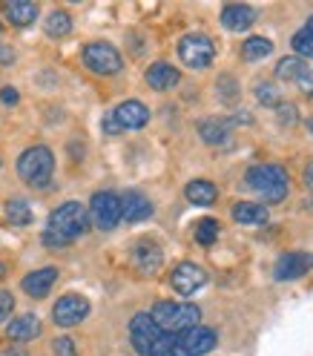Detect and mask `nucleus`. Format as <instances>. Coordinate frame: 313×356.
<instances>
[{
  "label": "nucleus",
  "mask_w": 313,
  "mask_h": 356,
  "mask_svg": "<svg viewBox=\"0 0 313 356\" xmlns=\"http://www.w3.org/2000/svg\"><path fill=\"white\" fill-rule=\"evenodd\" d=\"M307 132H310V136H313V118L307 121Z\"/></svg>",
  "instance_id": "42"
},
{
  "label": "nucleus",
  "mask_w": 313,
  "mask_h": 356,
  "mask_svg": "<svg viewBox=\"0 0 313 356\" xmlns=\"http://www.w3.org/2000/svg\"><path fill=\"white\" fill-rule=\"evenodd\" d=\"M178 58H182L190 70H204V66H210L216 58V47L207 35L193 32V35H184L178 40Z\"/></svg>",
  "instance_id": "6"
},
{
  "label": "nucleus",
  "mask_w": 313,
  "mask_h": 356,
  "mask_svg": "<svg viewBox=\"0 0 313 356\" xmlns=\"http://www.w3.org/2000/svg\"><path fill=\"white\" fill-rule=\"evenodd\" d=\"M178 337V350H182V356H204L216 348V330L210 327H190L184 333H175Z\"/></svg>",
  "instance_id": "10"
},
{
  "label": "nucleus",
  "mask_w": 313,
  "mask_h": 356,
  "mask_svg": "<svg viewBox=\"0 0 313 356\" xmlns=\"http://www.w3.org/2000/svg\"><path fill=\"white\" fill-rule=\"evenodd\" d=\"M55 172V155L49 147H29L17 159V175L29 187H49Z\"/></svg>",
  "instance_id": "4"
},
{
  "label": "nucleus",
  "mask_w": 313,
  "mask_h": 356,
  "mask_svg": "<svg viewBox=\"0 0 313 356\" xmlns=\"http://www.w3.org/2000/svg\"><path fill=\"white\" fill-rule=\"evenodd\" d=\"M104 132H109V136H118V132H124V129H121V124L113 118V113H109V115L104 118Z\"/></svg>",
  "instance_id": "37"
},
{
  "label": "nucleus",
  "mask_w": 313,
  "mask_h": 356,
  "mask_svg": "<svg viewBox=\"0 0 313 356\" xmlns=\"http://www.w3.org/2000/svg\"><path fill=\"white\" fill-rule=\"evenodd\" d=\"M253 92H256V101H259L262 106H279V104H282L279 89H276V83H271V81H259Z\"/></svg>",
  "instance_id": "29"
},
{
  "label": "nucleus",
  "mask_w": 313,
  "mask_h": 356,
  "mask_svg": "<svg viewBox=\"0 0 313 356\" xmlns=\"http://www.w3.org/2000/svg\"><path fill=\"white\" fill-rule=\"evenodd\" d=\"M3 276H6V267H3V264H0V279H3Z\"/></svg>",
  "instance_id": "43"
},
{
  "label": "nucleus",
  "mask_w": 313,
  "mask_h": 356,
  "mask_svg": "<svg viewBox=\"0 0 313 356\" xmlns=\"http://www.w3.org/2000/svg\"><path fill=\"white\" fill-rule=\"evenodd\" d=\"M184 195L193 204H213L218 198V187L213 181H204V178H195V181H190L184 187Z\"/></svg>",
  "instance_id": "23"
},
{
  "label": "nucleus",
  "mask_w": 313,
  "mask_h": 356,
  "mask_svg": "<svg viewBox=\"0 0 313 356\" xmlns=\"http://www.w3.org/2000/svg\"><path fill=\"white\" fill-rule=\"evenodd\" d=\"M58 279V270L55 267H40V270H32L26 279H24V291L35 299H43L49 291H52V284Z\"/></svg>",
  "instance_id": "17"
},
{
  "label": "nucleus",
  "mask_w": 313,
  "mask_h": 356,
  "mask_svg": "<svg viewBox=\"0 0 313 356\" xmlns=\"http://www.w3.org/2000/svg\"><path fill=\"white\" fill-rule=\"evenodd\" d=\"M150 319L164 333H184L198 325L201 310L190 302H155V307L150 310Z\"/></svg>",
  "instance_id": "3"
},
{
  "label": "nucleus",
  "mask_w": 313,
  "mask_h": 356,
  "mask_svg": "<svg viewBox=\"0 0 313 356\" xmlns=\"http://www.w3.org/2000/svg\"><path fill=\"white\" fill-rule=\"evenodd\" d=\"M198 132H201V138H204L207 144H213V147L227 144L230 141V121H225V118H204L198 124Z\"/></svg>",
  "instance_id": "21"
},
{
  "label": "nucleus",
  "mask_w": 313,
  "mask_h": 356,
  "mask_svg": "<svg viewBox=\"0 0 313 356\" xmlns=\"http://www.w3.org/2000/svg\"><path fill=\"white\" fill-rule=\"evenodd\" d=\"M89 216H93L95 227L101 230H113L118 221H121V198L109 190H101L93 195V202H89Z\"/></svg>",
  "instance_id": "7"
},
{
  "label": "nucleus",
  "mask_w": 313,
  "mask_h": 356,
  "mask_svg": "<svg viewBox=\"0 0 313 356\" xmlns=\"http://www.w3.org/2000/svg\"><path fill=\"white\" fill-rule=\"evenodd\" d=\"M204 282H207V273L201 270L198 264H193V261H182V264H178L175 270L170 273L172 291H175V293H182V296L195 293L198 287H204Z\"/></svg>",
  "instance_id": "11"
},
{
  "label": "nucleus",
  "mask_w": 313,
  "mask_h": 356,
  "mask_svg": "<svg viewBox=\"0 0 313 356\" xmlns=\"http://www.w3.org/2000/svg\"><path fill=\"white\" fill-rule=\"evenodd\" d=\"M299 86H302V92L305 95H310L313 98V70H305L302 75H299V81H296Z\"/></svg>",
  "instance_id": "35"
},
{
  "label": "nucleus",
  "mask_w": 313,
  "mask_h": 356,
  "mask_svg": "<svg viewBox=\"0 0 313 356\" xmlns=\"http://www.w3.org/2000/svg\"><path fill=\"white\" fill-rule=\"evenodd\" d=\"M132 261H136V267L141 273L152 276V273H159V267L164 261V253L159 244H152V241H138L136 244V250H132Z\"/></svg>",
  "instance_id": "15"
},
{
  "label": "nucleus",
  "mask_w": 313,
  "mask_h": 356,
  "mask_svg": "<svg viewBox=\"0 0 313 356\" xmlns=\"http://www.w3.org/2000/svg\"><path fill=\"white\" fill-rule=\"evenodd\" d=\"M0 29H3V26H0Z\"/></svg>",
  "instance_id": "44"
},
{
  "label": "nucleus",
  "mask_w": 313,
  "mask_h": 356,
  "mask_svg": "<svg viewBox=\"0 0 313 356\" xmlns=\"http://www.w3.org/2000/svg\"><path fill=\"white\" fill-rule=\"evenodd\" d=\"M152 216V202L144 193L129 190L127 195H121V218L127 221H144Z\"/></svg>",
  "instance_id": "16"
},
{
  "label": "nucleus",
  "mask_w": 313,
  "mask_h": 356,
  "mask_svg": "<svg viewBox=\"0 0 313 356\" xmlns=\"http://www.w3.org/2000/svg\"><path fill=\"white\" fill-rule=\"evenodd\" d=\"M3 15L12 26H29L38 17V3H32V0H9V3H3Z\"/></svg>",
  "instance_id": "18"
},
{
  "label": "nucleus",
  "mask_w": 313,
  "mask_h": 356,
  "mask_svg": "<svg viewBox=\"0 0 313 356\" xmlns=\"http://www.w3.org/2000/svg\"><path fill=\"white\" fill-rule=\"evenodd\" d=\"M310 261L313 259L307 253H284V256H279V261L273 267V276L279 282H296V279H302L307 273Z\"/></svg>",
  "instance_id": "12"
},
{
  "label": "nucleus",
  "mask_w": 313,
  "mask_h": 356,
  "mask_svg": "<svg viewBox=\"0 0 313 356\" xmlns=\"http://www.w3.org/2000/svg\"><path fill=\"white\" fill-rule=\"evenodd\" d=\"M113 118L121 124V129H141L150 121V109L141 101H124L115 106Z\"/></svg>",
  "instance_id": "13"
},
{
  "label": "nucleus",
  "mask_w": 313,
  "mask_h": 356,
  "mask_svg": "<svg viewBox=\"0 0 313 356\" xmlns=\"http://www.w3.org/2000/svg\"><path fill=\"white\" fill-rule=\"evenodd\" d=\"M0 101H3V104H9V106H15V104L20 101L17 89H15V86H3V89H0Z\"/></svg>",
  "instance_id": "36"
},
{
  "label": "nucleus",
  "mask_w": 313,
  "mask_h": 356,
  "mask_svg": "<svg viewBox=\"0 0 313 356\" xmlns=\"http://www.w3.org/2000/svg\"><path fill=\"white\" fill-rule=\"evenodd\" d=\"M86 316H89V302H86L83 296H78V293L61 296V299L55 302V307H52V319H55V325H61V327L81 325Z\"/></svg>",
  "instance_id": "9"
},
{
  "label": "nucleus",
  "mask_w": 313,
  "mask_h": 356,
  "mask_svg": "<svg viewBox=\"0 0 313 356\" xmlns=\"http://www.w3.org/2000/svg\"><path fill=\"white\" fill-rule=\"evenodd\" d=\"M72 32V17L70 12H52L47 17V35L49 38H66Z\"/></svg>",
  "instance_id": "27"
},
{
  "label": "nucleus",
  "mask_w": 313,
  "mask_h": 356,
  "mask_svg": "<svg viewBox=\"0 0 313 356\" xmlns=\"http://www.w3.org/2000/svg\"><path fill=\"white\" fill-rule=\"evenodd\" d=\"M12 310H15V296L6 293V291H0V325L12 316Z\"/></svg>",
  "instance_id": "33"
},
{
  "label": "nucleus",
  "mask_w": 313,
  "mask_h": 356,
  "mask_svg": "<svg viewBox=\"0 0 313 356\" xmlns=\"http://www.w3.org/2000/svg\"><path fill=\"white\" fill-rule=\"evenodd\" d=\"M273 52V43L267 38H248L241 43V58L244 60H262Z\"/></svg>",
  "instance_id": "24"
},
{
  "label": "nucleus",
  "mask_w": 313,
  "mask_h": 356,
  "mask_svg": "<svg viewBox=\"0 0 313 356\" xmlns=\"http://www.w3.org/2000/svg\"><path fill=\"white\" fill-rule=\"evenodd\" d=\"M83 63L95 75H115V72H121V66H124L118 49L113 47V43H106V40L86 43L83 47Z\"/></svg>",
  "instance_id": "5"
},
{
  "label": "nucleus",
  "mask_w": 313,
  "mask_h": 356,
  "mask_svg": "<svg viewBox=\"0 0 313 356\" xmlns=\"http://www.w3.org/2000/svg\"><path fill=\"white\" fill-rule=\"evenodd\" d=\"M305 70H307L305 60L296 58V55H290V58H282V60L276 63V78H282V81H299V75H302Z\"/></svg>",
  "instance_id": "26"
},
{
  "label": "nucleus",
  "mask_w": 313,
  "mask_h": 356,
  "mask_svg": "<svg viewBox=\"0 0 313 356\" xmlns=\"http://www.w3.org/2000/svg\"><path fill=\"white\" fill-rule=\"evenodd\" d=\"M276 109H279V121H282V124H287V127L296 124V115H299V113H296L294 104H279Z\"/></svg>",
  "instance_id": "34"
},
{
  "label": "nucleus",
  "mask_w": 313,
  "mask_h": 356,
  "mask_svg": "<svg viewBox=\"0 0 313 356\" xmlns=\"http://www.w3.org/2000/svg\"><path fill=\"white\" fill-rule=\"evenodd\" d=\"M218 95H221V101H225V104H233L239 98V83L230 75H221L218 78Z\"/></svg>",
  "instance_id": "31"
},
{
  "label": "nucleus",
  "mask_w": 313,
  "mask_h": 356,
  "mask_svg": "<svg viewBox=\"0 0 313 356\" xmlns=\"http://www.w3.org/2000/svg\"><path fill=\"white\" fill-rule=\"evenodd\" d=\"M305 29H307V32H310V35H313V15H310V17H307V24H305Z\"/></svg>",
  "instance_id": "41"
},
{
  "label": "nucleus",
  "mask_w": 313,
  "mask_h": 356,
  "mask_svg": "<svg viewBox=\"0 0 313 356\" xmlns=\"http://www.w3.org/2000/svg\"><path fill=\"white\" fill-rule=\"evenodd\" d=\"M6 333H9V339L15 342H29L35 337H40V319L32 316V314H24V316H17L6 325Z\"/></svg>",
  "instance_id": "20"
},
{
  "label": "nucleus",
  "mask_w": 313,
  "mask_h": 356,
  "mask_svg": "<svg viewBox=\"0 0 313 356\" xmlns=\"http://www.w3.org/2000/svg\"><path fill=\"white\" fill-rule=\"evenodd\" d=\"M305 187H307V190H313V161L305 167Z\"/></svg>",
  "instance_id": "39"
},
{
  "label": "nucleus",
  "mask_w": 313,
  "mask_h": 356,
  "mask_svg": "<svg viewBox=\"0 0 313 356\" xmlns=\"http://www.w3.org/2000/svg\"><path fill=\"white\" fill-rule=\"evenodd\" d=\"M6 218L12 221V225H29L32 210H29V204L24 202V198H12V202L6 204Z\"/></svg>",
  "instance_id": "28"
},
{
  "label": "nucleus",
  "mask_w": 313,
  "mask_h": 356,
  "mask_svg": "<svg viewBox=\"0 0 313 356\" xmlns=\"http://www.w3.org/2000/svg\"><path fill=\"white\" fill-rule=\"evenodd\" d=\"M193 233H195V241H198V244L210 248V244L218 238V233H221V225H218L216 218H198L195 227H193Z\"/></svg>",
  "instance_id": "25"
},
{
  "label": "nucleus",
  "mask_w": 313,
  "mask_h": 356,
  "mask_svg": "<svg viewBox=\"0 0 313 356\" xmlns=\"http://www.w3.org/2000/svg\"><path fill=\"white\" fill-rule=\"evenodd\" d=\"M0 356H26L24 350H20V348H6L3 353H0Z\"/></svg>",
  "instance_id": "40"
},
{
  "label": "nucleus",
  "mask_w": 313,
  "mask_h": 356,
  "mask_svg": "<svg viewBox=\"0 0 313 356\" xmlns=\"http://www.w3.org/2000/svg\"><path fill=\"white\" fill-rule=\"evenodd\" d=\"M12 60H15L12 47H0V63H12Z\"/></svg>",
  "instance_id": "38"
},
{
  "label": "nucleus",
  "mask_w": 313,
  "mask_h": 356,
  "mask_svg": "<svg viewBox=\"0 0 313 356\" xmlns=\"http://www.w3.org/2000/svg\"><path fill=\"white\" fill-rule=\"evenodd\" d=\"M248 187L262 198L264 204H279L287 198L290 190V175L282 164H253L244 175Z\"/></svg>",
  "instance_id": "2"
},
{
  "label": "nucleus",
  "mask_w": 313,
  "mask_h": 356,
  "mask_svg": "<svg viewBox=\"0 0 313 356\" xmlns=\"http://www.w3.org/2000/svg\"><path fill=\"white\" fill-rule=\"evenodd\" d=\"M164 337V330L150 319V314H136L129 322V339H132V348H136L141 356H150V350L159 345V339Z\"/></svg>",
  "instance_id": "8"
},
{
  "label": "nucleus",
  "mask_w": 313,
  "mask_h": 356,
  "mask_svg": "<svg viewBox=\"0 0 313 356\" xmlns=\"http://www.w3.org/2000/svg\"><path fill=\"white\" fill-rule=\"evenodd\" d=\"M89 227V210L78 202H66L52 210L47 221V233H43V244L49 248H66L70 241L81 238Z\"/></svg>",
  "instance_id": "1"
},
{
  "label": "nucleus",
  "mask_w": 313,
  "mask_h": 356,
  "mask_svg": "<svg viewBox=\"0 0 313 356\" xmlns=\"http://www.w3.org/2000/svg\"><path fill=\"white\" fill-rule=\"evenodd\" d=\"M52 350H55V356H78L75 342H72L70 337H58V339L52 342Z\"/></svg>",
  "instance_id": "32"
},
{
  "label": "nucleus",
  "mask_w": 313,
  "mask_h": 356,
  "mask_svg": "<svg viewBox=\"0 0 313 356\" xmlns=\"http://www.w3.org/2000/svg\"><path fill=\"white\" fill-rule=\"evenodd\" d=\"M178 81H182V75H178L175 66L159 60V63H152L150 70H147V83L152 89H159V92H164V89H172Z\"/></svg>",
  "instance_id": "19"
},
{
  "label": "nucleus",
  "mask_w": 313,
  "mask_h": 356,
  "mask_svg": "<svg viewBox=\"0 0 313 356\" xmlns=\"http://www.w3.org/2000/svg\"><path fill=\"white\" fill-rule=\"evenodd\" d=\"M294 49H296V58H310L313 60V35L307 32V29H299L296 35H294Z\"/></svg>",
  "instance_id": "30"
},
{
  "label": "nucleus",
  "mask_w": 313,
  "mask_h": 356,
  "mask_svg": "<svg viewBox=\"0 0 313 356\" xmlns=\"http://www.w3.org/2000/svg\"><path fill=\"white\" fill-rule=\"evenodd\" d=\"M230 213H233V221H239V225H264L267 216H271L259 202H239L233 204Z\"/></svg>",
  "instance_id": "22"
},
{
  "label": "nucleus",
  "mask_w": 313,
  "mask_h": 356,
  "mask_svg": "<svg viewBox=\"0 0 313 356\" xmlns=\"http://www.w3.org/2000/svg\"><path fill=\"white\" fill-rule=\"evenodd\" d=\"M256 24V9L244 3H230L221 9V26H227L230 32H244Z\"/></svg>",
  "instance_id": "14"
}]
</instances>
